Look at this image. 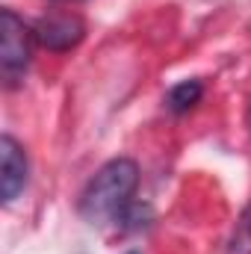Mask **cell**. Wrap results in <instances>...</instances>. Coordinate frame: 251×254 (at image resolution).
I'll list each match as a JSON object with an SVG mask.
<instances>
[{"label": "cell", "mask_w": 251, "mask_h": 254, "mask_svg": "<svg viewBox=\"0 0 251 254\" xmlns=\"http://www.w3.org/2000/svg\"><path fill=\"white\" fill-rule=\"evenodd\" d=\"M139 190V166L130 157H116L104 163L95 178L86 184L80 195V216L92 228L116 225L127 207L133 204V195Z\"/></svg>", "instance_id": "1"}, {"label": "cell", "mask_w": 251, "mask_h": 254, "mask_svg": "<svg viewBox=\"0 0 251 254\" xmlns=\"http://www.w3.org/2000/svg\"><path fill=\"white\" fill-rule=\"evenodd\" d=\"M30 39L33 30L12 9L0 12V77L6 89L21 86L30 68Z\"/></svg>", "instance_id": "2"}, {"label": "cell", "mask_w": 251, "mask_h": 254, "mask_svg": "<svg viewBox=\"0 0 251 254\" xmlns=\"http://www.w3.org/2000/svg\"><path fill=\"white\" fill-rule=\"evenodd\" d=\"M127 254H142V252H127Z\"/></svg>", "instance_id": "7"}, {"label": "cell", "mask_w": 251, "mask_h": 254, "mask_svg": "<svg viewBox=\"0 0 251 254\" xmlns=\"http://www.w3.org/2000/svg\"><path fill=\"white\" fill-rule=\"evenodd\" d=\"M201 95H204V83H201V80H181V83H175V86L169 89L166 107H169L175 116H184V113H189V110L201 101Z\"/></svg>", "instance_id": "5"}, {"label": "cell", "mask_w": 251, "mask_h": 254, "mask_svg": "<svg viewBox=\"0 0 251 254\" xmlns=\"http://www.w3.org/2000/svg\"><path fill=\"white\" fill-rule=\"evenodd\" d=\"M33 39L54 54H65L86 39V24L74 12H48L33 24Z\"/></svg>", "instance_id": "3"}, {"label": "cell", "mask_w": 251, "mask_h": 254, "mask_svg": "<svg viewBox=\"0 0 251 254\" xmlns=\"http://www.w3.org/2000/svg\"><path fill=\"white\" fill-rule=\"evenodd\" d=\"M30 181V160L27 151L18 145L15 136H0V201L12 204Z\"/></svg>", "instance_id": "4"}, {"label": "cell", "mask_w": 251, "mask_h": 254, "mask_svg": "<svg viewBox=\"0 0 251 254\" xmlns=\"http://www.w3.org/2000/svg\"><path fill=\"white\" fill-rule=\"evenodd\" d=\"M234 254H251V207L243 213L240 231L234 237Z\"/></svg>", "instance_id": "6"}]
</instances>
